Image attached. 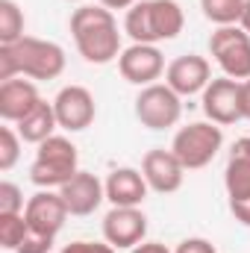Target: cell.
<instances>
[{
  "label": "cell",
  "mask_w": 250,
  "mask_h": 253,
  "mask_svg": "<svg viewBox=\"0 0 250 253\" xmlns=\"http://www.w3.org/2000/svg\"><path fill=\"white\" fill-rule=\"evenodd\" d=\"M77 162H80V153H77L74 141L65 135H50L36 150V159L30 165V180L39 189H62L80 171Z\"/></svg>",
  "instance_id": "277c9868"
},
{
  "label": "cell",
  "mask_w": 250,
  "mask_h": 253,
  "mask_svg": "<svg viewBox=\"0 0 250 253\" xmlns=\"http://www.w3.org/2000/svg\"><path fill=\"white\" fill-rule=\"evenodd\" d=\"M174 253H218V251H215V245L209 239H186V242L177 245Z\"/></svg>",
  "instance_id": "4316f807"
},
{
  "label": "cell",
  "mask_w": 250,
  "mask_h": 253,
  "mask_svg": "<svg viewBox=\"0 0 250 253\" xmlns=\"http://www.w3.org/2000/svg\"><path fill=\"white\" fill-rule=\"evenodd\" d=\"M147 180L135 168H115L106 177V200L112 206H141L147 197Z\"/></svg>",
  "instance_id": "e0dca14e"
},
{
  "label": "cell",
  "mask_w": 250,
  "mask_h": 253,
  "mask_svg": "<svg viewBox=\"0 0 250 253\" xmlns=\"http://www.w3.org/2000/svg\"><path fill=\"white\" fill-rule=\"evenodd\" d=\"M221 147H224V132L212 121H194V124L183 126V129H177V135L171 141V150L183 162L186 171L206 168L218 156Z\"/></svg>",
  "instance_id": "5b68a950"
},
{
  "label": "cell",
  "mask_w": 250,
  "mask_h": 253,
  "mask_svg": "<svg viewBox=\"0 0 250 253\" xmlns=\"http://www.w3.org/2000/svg\"><path fill=\"white\" fill-rule=\"evenodd\" d=\"M56 109H53V103H47V100H42L24 121H18V135L24 138V141H30V144H42V141H47L50 135H56Z\"/></svg>",
  "instance_id": "d6986e66"
},
{
  "label": "cell",
  "mask_w": 250,
  "mask_h": 253,
  "mask_svg": "<svg viewBox=\"0 0 250 253\" xmlns=\"http://www.w3.org/2000/svg\"><path fill=\"white\" fill-rule=\"evenodd\" d=\"M68 3H83V0H68Z\"/></svg>",
  "instance_id": "d6a6232c"
},
{
  "label": "cell",
  "mask_w": 250,
  "mask_h": 253,
  "mask_svg": "<svg viewBox=\"0 0 250 253\" xmlns=\"http://www.w3.org/2000/svg\"><path fill=\"white\" fill-rule=\"evenodd\" d=\"M53 109H56V121L68 132H80L85 126L94 124L97 106H94V94L85 85H65L62 91L53 97Z\"/></svg>",
  "instance_id": "30bf717a"
},
{
  "label": "cell",
  "mask_w": 250,
  "mask_h": 253,
  "mask_svg": "<svg viewBox=\"0 0 250 253\" xmlns=\"http://www.w3.org/2000/svg\"><path fill=\"white\" fill-rule=\"evenodd\" d=\"M24 39V12L15 0H0V44Z\"/></svg>",
  "instance_id": "44dd1931"
},
{
  "label": "cell",
  "mask_w": 250,
  "mask_h": 253,
  "mask_svg": "<svg viewBox=\"0 0 250 253\" xmlns=\"http://www.w3.org/2000/svg\"><path fill=\"white\" fill-rule=\"evenodd\" d=\"M65 71V50L56 42L24 36L12 44H0V83L15 77L56 80Z\"/></svg>",
  "instance_id": "7a4b0ae2"
},
{
  "label": "cell",
  "mask_w": 250,
  "mask_h": 253,
  "mask_svg": "<svg viewBox=\"0 0 250 253\" xmlns=\"http://www.w3.org/2000/svg\"><path fill=\"white\" fill-rule=\"evenodd\" d=\"M135 3H138V0H100V6H106L109 12H112V9H132Z\"/></svg>",
  "instance_id": "4dcf8cb0"
},
{
  "label": "cell",
  "mask_w": 250,
  "mask_h": 253,
  "mask_svg": "<svg viewBox=\"0 0 250 253\" xmlns=\"http://www.w3.org/2000/svg\"><path fill=\"white\" fill-rule=\"evenodd\" d=\"M141 174L147 180V186L159 194H174L180 191L183 180H186V168L183 162L174 156V150H147L144 159H141Z\"/></svg>",
  "instance_id": "4fadbf2b"
},
{
  "label": "cell",
  "mask_w": 250,
  "mask_h": 253,
  "mask_svg": "<svg viewBox=\"0 0 250 253\" xmlns=\"http://www.w3.org/2000/svg\"><path fill=\"white\" fill-rule=\"evenodd\" d=\"M50 248H53V236H44V233L30 230L27 239L21 242V248L15 253H50Z\"/></svg>",
  "instance_id": "d4e9b609"
},
{
  "label": "cell",
  "mask_w": 250,
  "mask_h": 253,
  "mask_svg": "<svg viewBox=\"0 0 250 253\" xmlns=\"http://www.w3.org/2000/svg\"><path fill=\"white\" fill-rule=\"evenodd\" d=\"M68 206H65L62 194L53 189H39L30 200H27V209H24V218L30 224V230L36 233H44V236H53L65 227V218H68Z\"/></svg>",
  "instance_id": "7c38bea8"
},
{
  "label": "cell",
  "mask_w": 250,
  "mask_h": 253,
  "mask_svg": "<svg viewBox=\"0 0 250 253\" xmlns=\"http://www.w3.org/2000/svg\"><path fill=\"white\" fill-rule=\"evenodd\" d=\"M129 253H171L162 242H141V245H135Z\"/></svg>",
  "instance_id": "f1b7e54d"
},
{
  "label": "cell",
  "mask_w": 250,
  "mask_h": 253,
  "mask_svg": "<svg viewBox=\"0 0 250 253\" xmlns=\"http://www.w3.org/2000/svg\"><path fill=\"white\" fill-rule=\"evenodd\" d=\"M230 212L239 224L250 227V197H242V200H230Z\"/></svg>",
  "instance_id": "83f0119b"
},
{
  "label": "cell",
  "mask_w": 250,
  "mask_h": 253,
  "mask_svg": "<svg viewBox=\"0 0 250 253\" xmlns=\"http://www.w3.org/2000/svg\"><path fill=\"white\" fill-rule=\"evenodd\" d=\"M209 53L221 65L224 77L239 83L250 80V33H245L239 24L218 27L209 36Z\"/></svg>",
  "instance_id": "8992f818"
},
{
  "label": "cell",
  "mask_w": 250,
  "mask_h": 253,
  "mask_svg": "<svg viewBox=\"0 0 250 253\" xmlns=\"http://www.w3.org/2000/svg\"><path fill=\"white\" fill-rule=\"evenodd\" d=\"M59 253H115L109 242H71Z\"/></svg>",
  "instance_id": "484cf974"
},
{
  "label": "cell",
  "mask_w": 250,
  "mask_h": 253,
  "mask_svg": "<svg viewBox=\"0 0 250 253\" xmlns=\"http://www.w3.org/2000/svg\"><path fill=\"white\" fill-rule=\"evenodd\" d=\"M242 118L250 121V80L242 83Z\"/></svg>",
  "instance_id": "f546056e"
},
{
  "label": "cell",
  "mask_w": 250,
  "mask_h": 253,
  "mask_svg": "<svg viewBox=\"0 0 250 253\" xmlns=\"http://www.w3.org/2000/svg\"><path fill=\"white\" fill-rule=\"evenodd\" d=\"M147 236V215L138 206H112L103 218V239L115 251H132Z\"/></svg>",
  "instance_id": "9c48e42d"
},
{
  "label": "cell",
  "mask_w": 250,
  "mask_h": 253,
  "mask_svg": "<svg viewBox=\"0 0 250 253\" xmlns=\"http://www.w3.org/2000/svg\"><path fill=\"white\" fill-rule=\"evenodd\" d=\"M27 233H30V224H27L24 212L21 215H0V248L3 251H18L21 242L27 239Z\"/></svg>",
  "instance_id": "7402d4cb"
},
{
  "label": "cell",
  "mask_w": 250,
  "mask_h": 253,
  "mask_svg": "<svg viewBox=\"0 0 250 253\" xmlns=\"http://www.w3.org/2000/svg\"><path fill=\"white\" fill-rule=\"evenodd\" d=\"M59 194L71 215H91L106 200V183H100L91 171H77L59 189Z\"/></svg>",
  "instance_id": "9a60e30c"
},
{
  "label": "cell",
  "mask_w": 250,
  "mask_h": 253,
  "mask_svg": "<svg viewBox=\"0 0 250 253\" xmlns=\"http://www.w3.org/2000/svg\"><path fill=\"white\" fill-rule=\"evenodd\" d=\"M39 103H42V97H39V88H36L33 80L15 77V80L0 83V118H3V121L18 124V121H24Z\"/></svg>",
  "instance_id": "2e32d148"
},
{
  "label": "cell",
  "mask_w": 250,
  "mask_h": 253,
  "mask_svg": "<svg viewBox=\"0 0 250 253\" xmlns=\"http://www.w3.org/2000/svg\"><path fill=\"white\" fill-rule=\"evenodd\" d=\"M183 115V97L168 83L144 85L135 97V118L147 129H168Z\"/></svg>",
  "instance_id": "52a82bcc"
},
{
  "label": "cell",
  "mask_w": 250,
  "mask_h": 253,
  "mask_svg": "<svg viewBox=\"0 0 250 253\" xmlns=\"http://www.w3.org/2000/svg\"><path fill=\"white\" fill-rule=\"evenodd\" d=\"M239 27L250 33V0H245V9H242V21H239Z\"/></svg>",
  "instance_id": "1f68e13d"
},
{
  "label": "cell",
  "mask_w": 250,
  "mask_h": 253,
  "mask_svg": "<svg viewBox=\"0 0 250 253\" xmlns=\"http://www.w3.org/2000/svg\"><path fill=\"white\" fill-rule=\"evenodd\" d=\"M118 71L132 85H153L165 74V56L156 44H129L118 56Z\"/></svg>",
  "instance_id": "8fae6325"
},
{
  "label": "cell",
  "mask_w": 250,
  "mask_h": 253,
  "mask_svg": "<svg viewBox=\"0 0 250 253\" xmlns=\"http://www.w3.org/2000/svg\"><path fill=\"white\" fill-rule=\"evenodd\" d=\"M200 9L206 21H212L215 27H233L242 21L245 0H200Z\"/></svg>",
  "instance_id": "ffe728a7"
},
{
  "label": "cell",
  "mask_w": 250,
  "mask_h": 253,
  "mask_svg": "<svg viewBox=\"0 0 250 253\" xmlns=\"http://www.w3.org/2000/svg\"><path fill=\"white\" fill-rule=\"evenodd\" d=\"M24 209H27L24 191L18 189L15 183L3 180V183H0V215H21Z\"/></svg>",
  "instance_id": "cb8c5ba5"
},
{
  "label": "cell",
  "mask_w": 250,
  "mask_h": 253,
  "mask_svg": "<svg viewBox=\"0 0 250 253\" xmlns=\"http://www.w3.org/2000/svg\"><path fill=\"white\" fill-rule=\"evenodd\" d=\"M186 15L177 0H138L132 9H126L124 33L132 44H159L171 42L183 33Z\"/></svg>",
  "instance_id": "3957f363"
},
{
  "label": "cell",
  "mask_w": 250,
  "mask_h": 253,
  "mask_svg": "<svg viewBox=\"0 0 250 253\" xmlns=\"http://www.w3.org/2000/svg\"><path fill=\"white\" fill-rule=\"evenodd\" d=\"M21 135L12 129V126H3L0 129V171H9L15 168L18 156H21Z\"/></svg>",
  "instance_id": "603a6c76"
},
{
  "label": "cell",
  "mask_w": 250,
  "mask_h": 253,
  "mask_svg": "<svg viewBox=\"0 0 250 253\" xmlns=\"http://www.w3.org/2000/svg\"><path fill=\"white\" fill-rule=\"evenodd\" d=\"M203 112L218 126L242 121V83L230 77H215L203 88Z\"/></svg>",
  "instance_id": "ba28073f"
},
{
  "label": "cell",
  "mask_w": 250,
  "mask_h": 253,
  "mask_svg": "<svg viewBox=\"0 0 250 253\" xmlns=\"http://www.w3.org/2000/svg\"><path fill=\"white\" fill-rule=\"evenodd\" d=\"M165 83H168L180 97L203 94V88L212 83V65H209V59H203V56H197V53L177 56L174 62L165 68Z\"/></svg>",
  "instance_id": "5bb4252c"
},
{
  "label": "cell",
  "mask_w": 250,
  "mask_h": 253,
  "mask_svg": "<svg viewBox=\"0 0 250 253\" xmlns=\"http://www.w3.org/2000/svg\"><path fill=\"white\" fill-rule=\"evenodd\" d=\"M224 186L230 200L250 197V135L239 138L230 150V162L224 171Z\"/></svg>",
  "instance_id": "ac0fdd59"
},
{
  "label": "cell",
  "mask_w": 250,
  "mask_h": 253,
  "mask_svg": "<svg viewBox=\"0 0 250 253\" xmlns=\"http://www.w3.org/2000/svg\"><path fill=\"white\" fill-rule=\"evenodd\" d=\"M71 36L88 65H109L124 53L118 21L106 6H77L71 12Z\"/></svg>",
  "instance_id": "6da1fadb"
}]
</instances>
